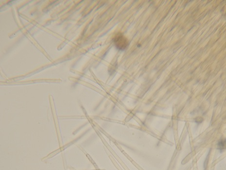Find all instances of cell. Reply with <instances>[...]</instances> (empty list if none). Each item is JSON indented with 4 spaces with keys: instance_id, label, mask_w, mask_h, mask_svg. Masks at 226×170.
Listing matches in <instances>:
<instances>
[{
    "instance_id": "cell-1",
    "label": "cell",
    "mask_w": 226,
    "mask_h": 170,
    "mask_svg": "<svg viewBox=\"0 0 226 170\" xmlns=\"http://www.w3.org/2000/svg\"><path fill=\"white\" fill-rule=\"evenodd\" d=\"M113 41L117 48L119 50H124L128 46V40L121 33L116 34L113 38Z\"/></svg>"
},
{
    "instance_id": "cell-2",
    "label": "cell",
    "mask_w": 226,
    "mask_h": 170,
    "mask_svg": "<svg viewBox=\"0 0 226 170\" xmlns=\"http://www.w3.org/2000/svg\"><path fill=\"white\" fill-rule=\"evenodd\" d=\"M225 144H226V140H221L218 143V148L223 150L225 148Z\"/></svg>"
}]
</instances>
